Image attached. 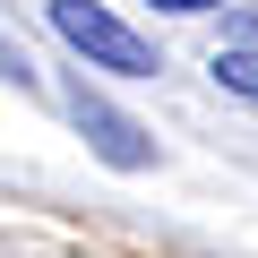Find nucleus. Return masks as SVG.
Masks as SVG:
<instances>
[{
	"mask_svg": "<svg viewBox=\"0 0 258 258\" xmlns=\"http://www.w3.org/2000/svg\"><path fill=\"white\" fill-rule=\"evenodd\" d=\"M52 26H60V43H69L78 60H95V69H120V78H155V69H164L155 43L129 35L103 0H52Z\"/></svg>",
	"mask_w": 258,
	"mask_h": 258,
	"instance_id": "obj_1",
	"label": "nucleus"
},
{
	"mask_svg": "<svg viewBox=\"0 0 258 258\" xmlns=\"http://www.w3.org/2000/svg\"><path fill=\"white\" fill-rule=\"evenodd\" d=\"M69 112H78V129H86V147H95V155H103L112 172H147V164H155V147H147V129H138V120H120V112H112L103 95H86V86H78V103H69Z\"/></svg>",
	"mask_w": 258,
	"mask_h": 258,
	"instance_id": "obj_2",
	"label": "nucleus"
},
{
	"mask_svg": "<svg viewBox=\"0 0 258 258\" xmlns=\"http://www.w3.org/2000/svg\"><path fill=\"white\" fill-rule=\"evenodd\" d=\"M215 86H232V95L258 103V52H215Z\"/></svg>",
	"mask_w": 258,
	"mask_h": 258,
	"instance_id": "obj_3",
	"label": "nucleus"
},
{
	"mask_svg": "<svg viewBox=\"0 0 258 258\" xmlns=\"http://www.w3.org/2000/svg\"><path fill=\"white\" fill-rule=\"evenodd\" d=\"M155 9H181V18H189V9H215V0H155Z\"/></svg>",
	"mask_w": 258,
	"mask_h": 258,
	"instance_id": "obj_4",
	"label": "nucleus"
}]
</instances>
